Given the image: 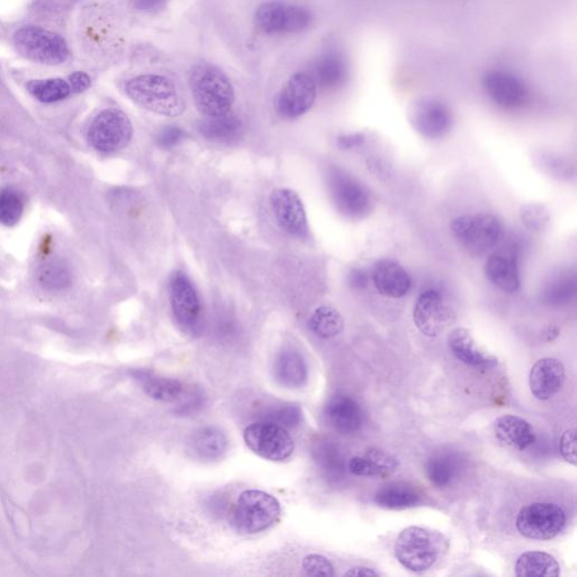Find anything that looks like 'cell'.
I'll return each instance as SVG.
<instances>
[{"label": "cell", "mask_w": 577, "mask_h": 577, "mask_svg": "<svg viewBox=\"0 0 577 577\" xmlns=\"http://www.w3.org/2000/svg\"><path fill=\"white\" fill-rule=\"evenodd\" d=\"M125 91L137 106L155 115L177 117L186 111V101L177 85L162 75L136 76L127 80Z\"/></svg>", "instance_id": "6da1fadb"}, {"label": "cell", "mask_w": 577, "mask_h": 577, "mask_svg": "<svg viewBox=\"0 0 577 577\" xmlns=\"http://www.w3.org/2000/svg\"><path fill=\"white\" fill-rule=\"evenodd\" d=\"M194 103L206 117L228 115L235 103V89L226 74L214 65L200 64L190 73Z\"/></svg>", "instance_id": "7a4b0ae2"}, {"label": "cell", "mask_w": 577, "mask_h": 577, "mask_svg": "<svg viewBox=\"0 0 577 577\" xmlns=\"http://www.w3.org/2000/svg\"><path fill=\"white\" fill-rule=\"evenodd\" d=\"M13 44L18 55L35 64L59 66L65 64L70 56L69 46L63 36L40 26L18 28L14 33Z\"/></svg>", "instance_id": "3957f363"}, {"label": "cell", "mask_w": 577, "mask_h": 577, "mask_svg": "<svg viewBox=\"0 0 577 577\" xmlns=\"http://www.w3.org/2000/svg\"><path fill=\"white\" fill-rule=\"evenodd\" d=\"M442 537L420 527H409L397 537L395 556L406 570L414 573L431 569L441 556Z\"/></svg>", "instance_id": "277c9868"}, {"label": "cell", "mask_w": 577, "mask_h": 577, "mask_svg": "<svg viewBox=\"0 0 577 577\" xmlns=\"http://www.w3.org/2000/svg\"><path fill=\"white\" fill-rule=\"evenodd\" d=\"M280 515L281 504L274 496L263 491L249 490L239 495L233 522L239 532L257 534L273 527Z\"/></svg>", "instance_id": "5b68a950"}, {"label": "cell", "mask_w": 577, "mask_h": 577, "mask_svg": "<svg viewBox=\"0 0 577 577\" xmlns=\"http://www.w3.org/2000/svg\"><path fill=\"white\" fill-rule=\"evenodd\" d=\"M328 187L335 208L349 219L359 220L372 210L370 192L353 175L339 167H332L328 174Z\"/></svg>", "instance_id": "8992f818"}, {"label": "cell", "mask_w": 577, "mask_h": 577, "mask_svg": "<svg viewBox=\"0 0 577 577\" xmlns=\"http://www.w3.org/2000/svg\"><path fill=\"white\" fill-rule=\"evenodd\" d=\"M134 127L125 112L106 108L94 117L87 131V140L94 149L104 154L117 153L129 146Z\"/></svg>", "instance_id": "52a82bcc"}, {"label": "cell", "mask_w": 577, "mask_h": 577, "mask_svg": "<svg viewBox=\"0 0 577 577\" xmlns=\"http://www.w3.org/2000/svg\"><path fill=\"white\" fill-rule=\"evenodd\" d=\"M255 23L269 35H296L309 28L313 13L300 5L283 2H268L255 12Z\"/></svg>", "instance_id": "ba28073f"}, {"label": "cell", "mask_w": 577, "mask_h": 577, "mask_svg": "<svg viewBox=\"0 0 577 577\" xmlns=\"http://www.w3.org/2000/svg\"><path fill=\"white\" fill-rule=\"evenodd\" d=\"M452 233L458 243L471 257H481L498 243L502 226L493 215L462 216L452 222Z\"/></svg>", "instance_id": "9c48e42d"}, {"label": "cell", "mask_w": 577, "mask_h": 577, "mask_svg": "<svg viewBox=\"0 0 577 577\" xmlns=\"http://www.w3.org/2000/svg\"><path fill=\"white\" fill-rule=\"evenodd\" d=\"M566 512L561 505L533 502L519 511L515 527L524 538L532 541H551L565 529Z\"/></svg>", "instance_id": "30bf717a"}, {"label": "cell", "mask_w": 577, "mask_h": 577, "mask_svg": "<svg viewBox=\"0 0 577 577\" xmlns=\"http://www.w3.org/2000/svg\"><path fill=\"white\" fill-rule=\"evenodd\" d=\"M244 441L255 455L269 461H285L295 451V441L285 427L263 420L248 425Z\"/></svg>", "instance_id": "8fae6325"}, {"label": "cell", "mask_w": 577, "mask_h": 577, "mask_svg": "<svg viewBox=\"0 0 577 577\" xmlns=\"http://www.w3.org/2000/svg\"><path fill=\"white\" fill-rule=\"evenodd\" d=\"M170 306L175 319L187 333L196 335L200 330L202 305L191 278L182 271H177L170 278Z\"/></svg>", "instance_id": "7c38bea8"}, {"label": "cell", "mask_w": 577, "mask_h": 577, "mask_svg": "<svg viewBox=\"0 0 577 577\" xmlns=\"http://www.w3.org/2000/svg\"><path fill=\"white\" fill-rule=\"evenodd\" d=\"M409 120L419 135L430 140L442 139L453 123L450 108L432 97L416 99L410 106Z\"/></svg>", "instance_id": "4fadbf2b"}, {"label": "cell", "mask_w": 577, "mask_h": 577, "mask_svg": "<svg viewBox=\"0 0 577 577\" xmlns=\"http://www.w3.org/2000/svg\"><path fill=\"white\" fill-rule=\"evenodd\" d=\"M481 83L491 101L504 110H518L529 101L527 84L519 76L506 70H489L482 76Z\"/></svg>", "instance_id": "5bb4252c"}, {"label": "cell", "mask_w": 577, "mask_h": 577, "mask_svg": "<svg viewBox=\"0 0 577 577\" xmlns=\"http://www.w3.org/2000/svg\"><path fill=\"white\" fill-rule=\"evenodd\" d=\"M413 319L420 333L437 338L456 323L457 316L438 291H425L416 301Z\"/></svg>", "instance_id": "9a60e30c"}, {"label": "cell", "mask_w": 577, "mask_h": 577, "mask_svg": "<svg viewBox=\"0 0 577 577\" xmlns=\"http://www.w3.org/2000/svg\"><path fill=\"white\" fill-rule=\"evenodd\" d=\"M316 82L309 73L298 72L288 78L278 94V112L287 119H298L314 106L317 98Z\"/></svg>", "instance_id": "2e32d148"}, {"label": "cell", "mask_w": 577, "mask_h": 577, "mask_svg": "<svg viewBox=\"0 0 577 577\" xmlns=\"http://www.w3.org/2000/svg\"><path fill=\"white\" fill-rule=\"evenodd\" d=\"M269 200L278 226L293 238H307L309 218L301 197L290 188L278 187L272 191Z\"/></svg>", "instance_id": "e0dca14e"}, {"label": "cell", "mask_w": 577, "mask_h": 577, "mask_svg": "<svg viewBox=\"0 0 577 577\" xmlns=\"http://www.w3.org/2000/svg\"><path fill=\"white\" fill-rule=\"evenodd\" d=\"M487 278L504 292H517L520 288L519 254L508 248L491 254L485 264Z\"/></svg>", "instance_id": "ac0fdd59"}, {"label": "cell", "mask_w": 577, "mask_h": 577, "mask_svg": "<svg viewBox=\"0 0 577 577\" xmlns=\"http://www.w3.org/2000/svg\"><path fill=\"white\" fill-rule=\"evenodd\" d=\"M311 76L317 87L325 91H335L342 87L349 78L347 56L339 49H328L315 60Z\"/></svg>", "instance_id": "d6986e66"}, {"label": "cell", "mask_w": 577, "mask_h": 577, "mask_svg": "<svg viewBox=\"0 0 577 577\" xmlns=\"http://www.w3.org/2000/svg\"><path fill=\"white\" fill-rule=\"evenodd\" d=\"M565 382V368L553 358H545L533 364L529 385L532 395L541 400H551Z\"/></svg>", "instance_id": "ffe728a7"}, {"label": "cell", "mask_w": 577, "mask_h": 577, "mask_svg": "<svg viewBox=\"0 0 577 577\" xmlns=\"http://www.w3.org/2000/svg\"><path fill=\"white\" fill-rule=\"evenodd\" d=\"M373 283L380 295L400 299L410 290L411 280L409 273L400 263L392 259H380L372 273Z\"/></svg>", "instance_id": "44dd1931"}, {"label": "cell", "mask_w": 577, "mask_h": 577, "mask_svg": "<svg viewBox=\"0 0 577 577\" xmlns=\"http://www.w3.org/2000/svg\"><path fill=\"white\" fill-rule=\"evenodd\" d=\"M325 415L335 431L340 434L356 433L363 422L360 406L351 397L344 395L335 396L329 401Z\"/></svg>", "instance_id": "7402d4cb"}, {"label": "cell", "mask_w": 577, "mask_h": 577, "mask_svg": "<svg viewBox=\"0 0 577 577\" xmlns=\"http://www.w3.org/2000/svg\"><path fill=\"white\" fill-rule=\"evenodd\" d=\"M448 344L453 356L467 366L477 369H489L495 366V359L487 356L465 329H453L449 334Z\"/></svg>", "instance_id": "603a6c76"}, {"label": "cell", "mask_w": 577, "mask_h": 577, "mask_svg": "<svg viewBox=\"0 0 577 577\" xmlns=\"http://www.w3.org/2000/svg\"><path fill=\"white\" fill-rule=\"evenodd\" d=\"M495 435L499 441L518 451L527 450L536 440L531 424L514 415H504L496 420Z\"/></svg>", "instance_id": "cb8c5ba5"}, {"label": "cell", "mask_w": 577, "mask_h": 577, "mask_svg": "<svg viewBox=\"0 0 577 577\" xmlns=\"http://www.w3.org/2000/svg\"><path fill=\"white\" fill-rule=\"evenodd\" d=\"M198 132L207 140L216 144H233L244 134V125L238 116L234 115L217 117H206L198 123Z\"/></svg>", "instance_id": "d4e9b609"}, {"label": "cell", "mask_w": 577, "mask_h": 577, "mask_svg": "<svg viewBox=\"0 0 577 577\" xmlns=\"http://www.w3.org/2000/svg\"><path fill=\"white\" fill-rule=\"evenodd\" d=\"M274 376L282 386L297 390L309 380V368L299 352L286 349L278 354L274 366Z\"/></svg>", "instance_id": "484cf974"}, {"label": "cell", "mask_w": 577, "mask_h": 577, "mask_svg": "<svg viewBox=\"0 0 577 577\" xmlns=\"http://www.w3.org/2000/svg\"><path fill=\"white\" fill-rule=\"evenodd\" d=\"M228 449V440L219 429L207 427L194 432L190 440V451L201 461H214L222 458Z\"/></svg>", "instance_id": "4316f807"}, {"label": "cell", "mask_w": 577, "mask_h": 577, "mask_svg": "<svg viewBox=\"0 0 577 577\" xmlns=\"http://www.w3.org/2000/svg\"><path fill=\"white\" fill-rule=\"evenodd\" d=\"M134 377L143 386L146 394L155 400L170 403L183 394L182 382L172 378L157 376L148 370H136Z\"/></svg>", "instance_id": "83f0119b"}, {"label": "cell", "mask_w": 577, "mask_h": 577, "mask_svg": "<svg viewBox=\"0 0 577 577\" xmlns=\"http://www.w3.org/2000/svg\"><path fill=\"white\" fill-rule=\"evenodd\" d=\"M561 567L555 558L543 552L522 553L515 564V575L520 577H557Z\"/></svg>", "instance_id": "f1b7e54d"}, {"label": "cell", "mask_w": 577, "mask_h": 577, "mask_svg": "<svg viewBox=\"0 0 577 577\" xmlns=\"http://www.w3.org/2000/svg\"><path fill=\"white\" fill-rule=\"evenodd\" d=\"M577 281L575 273L561 272L552 276L542 288L541 298L550 306H564L576 296Z\"/></svg>", "instance_id": "f546056e"}, {"label": "cell", "mask_w": 577, "mask_h": 577, "mask_svg": "<svg viewBox=\"0 0 577 577\" xmlns=\"http://www.w3.org/2000/svg\"><path fill=\"white\" fill-rule=\"evenodd\" d=\"M420 500L419 491L406 484L385 486L375 495L376 504L390 510L409 509L418 504Z\"/></svg>", "instance_id": "4dcf8cb0"}, {"label": "cell", "mask_w": 577, "mask_h": 577, "mask_svg": "<svg viewBox=\"0 0 577 577\" xmlns=\"http://www.w3.org/2000/svg\"><path fill=\"white\" fill-rule=\"evenodd\" d=\"M26 89L32 97L45 104L64 101L72 94L68 80L63 78L30 80L26 84Z\"/></svg>", "instance_id": "1f68e13d"}, {"label": "cell", "mask_w": 577, "mask_h": 577, "mask_svg": "<svg viewBox=\"0 0 577 577\" xmlns=\"http://www.w3.org/2000/svg\"><path fill=\"white\" fill-rule=\"evenodd\" d=\"M309 325L316 337L328 339L343 332L344 319L333 307L320 306L310 316Z\"/></svg>", "instance_id": "d6a6232c"}, {"label": "cell", "mask_w": 577, "mask_h": 577, "mask_svg": "<svg viewBox=\"0 0 577 577\" xmlns=\"http://www.w3.org/2000/svg\"><path fill=\"white\" fill-rule=\"evenodd\" d=\"M428 477L430 481L439 489H444L451 484L458 474L457 459L449 455L433 457L428 463Z\"/></svg>", "instance_id": "836d02e7"}, {"label": "cell", "mask_w": 577, "mask_h": 577, "mask_svg": "<svg viewBox=\"0 0 577 577\" xmlns=\"http://www.w3.org/2000/svg\"><path fill=\"white\" fill-rule=\"evenodd\" d=\"M39 280L41 286L50 288V290H60V288L69 286L72 276H70L67 265L63 261H58V259L56 261L52 259L40 268Z\"/></svg>", "instance_id": "e575fe53"}, {"label": "cell", "mask_w": 577, "mask_h": 577, "mask_svg": "<svg viewBox=\"0 0 577 577\" xmlns=\"http://www.w3.org/2000/svg\"><path fill=\"white\" fill-rule=\"evenodd\" d=\"M25 211L23 198L13 188H5L0 192V224L13 227L21 220Z\"/></svg>", "instance_id": "d590c367"}, {"label": "cell", "mask_w": 577, "mask_h": 577, "mask_svg": "<svg viewBox=\"0 0 577 577\" xmlns=\"http://www.w3.org/2000/svg\"><path fill=\"white\" fill-rule=\"evenodd\" d=\"M521 220L524 226L530 230L542 231L545 230L550 224V212L545 207L538 205V203H529L523 206L520 211Z\"/></svg>", "instance_id": "8d00e7d4"}, {"label": "cell", "mask_w": 577, "mask_h": 577, "mask_svg": "<svg viewBox=\"0 0 577 577\" xmlns=\"http://www.w3.org/2000/svg\"><path fill=\"white\" fill-rule=\"evenodd\" d=\"M349 471L353 475L362 477H387L390 476L382 468L369 457H353L349 463Z\"/></svg>", "instance_id": "74e56055"}, {"label": "cell", "mask_w": 577, "mask_h": 577, "mask_svg": "<svg viewBox=\"0 0 577 577\" xmlns=\"http://www.w3.org/2000/svg\"><path fill=\"white\" fill-rule=\"evenodd\" d=\"M301 410L298 406L286 405L280 409L274 410L268 415L269 422L282 425V427L292 428L300 423Z\"/></svg>", "instance_id": "f35d334b"}, {"label": "cell", "mask_w": 577, "mask_h": 577, "mask_svg": "<svg viewBox=\"0 0 577 577\" xmlns=\"http://www.w3.org/2000/svg\"><path fill=\"white\" fill-rule=\"evenodd\" d=\"M302 569L309 576H334V567L328 558L321 555H309L302 562Z\"/></svg>", "instance_id": "ab89813d"}, {"label": "cell", "mask_w": 577, "mask_h": 577, "mask_svg": "<svg viewBox=\"0 0 577 577\" xmlns=\"http://www.w3.org/2000/svg\"><path fill=\"white\" fill-rule=\"evenodd\" d=\"M186 139V132L177 126H167L160 130L157 143L162 148L170 149L178 146Z\"/></svg>", "instance_id": "60d3db41"}, {"label": "cell", "mask_w": 577, "mask_h": 577, "mask_svg": "<svg viewBox=\"0 0 577 577\" xmlns=\"http://www.w3.org/2000/svg\"><path fill=\"white\" fill-rule=\"evenodd\" d=\"M560 450L562 458L572 465L576 466V430L570 429L562 435Z\"/></svg>", "instance_id": "b9f144b4"}, {"label": "cell", "mask_w": 577, "mask_h": 577, "mask_svg": "<svg viewBox=\"0 0 577 577\" xmlns=\"http://www.w3.org/2000/svg\"><path fill=\"white\" fill-rule=\"evenodd\" d=\"M68 83L72 93L80 94L92 86V78L86 73L75 72L69 76Z\"/></svg>", "instance_id": "7bdbcfd3"}, {"label": "cell", "mask_w": 577, "mask_h": 577, "mask_svg": "<svg viewBox=\"0 0 577 577\" xmlns=\"http://www.w3.org/2000/svg\"><path fill=\"white\" fill-rule=\"evenodd\" d=\"M348 282L354 290H363L369 285V276L363 268H353L349 273Z\"/></svg>", "instance_id": "ee69618b"}, {"label": "cell", "mask_w": 577, "mask_h": 577, "mask_svg": "<svg viewBox=\"0 0 577 577\" xmlns=\"http://www.w3.org/2000/svg\"><path fill=\"white\" fill-rule=\"evenodd\" d=\"M364 143H366V136L363 134L343 135L338 139L339 148L344 150L357 148Z\"/></svg>", "instance_id": "f6af8a7d"}, {"label": "cell", "mask_w": 577, "mask_h": 577, "mask_svg": "<svg viewBox=\"0 0 577 577\" xmlns=\"http://www.w3.org/2000/svg\"><path fill=\"white\" fill-rule=\"evenodd\" d=\"M167 0H131L132 5L144 13H157L165 7Z\"/></svg>", "instance_id": "bcb514c9"}, {"label": "cell", "mask_w": 577, "mask_h": 577, "mask_svg": "<svg viewBox=\"0 0 577 577\" xmlns=\"http://www.w3.org/2000/svg\"><path fill=\"white\" fill-rule=\"evenodd\" d=\"M345 576L372 577L380 576V573H377L376 571L371 569H368V567H353V569L345 573Z\"/></svg>", "instance_id": "7dc6e473"}]
</instances>
